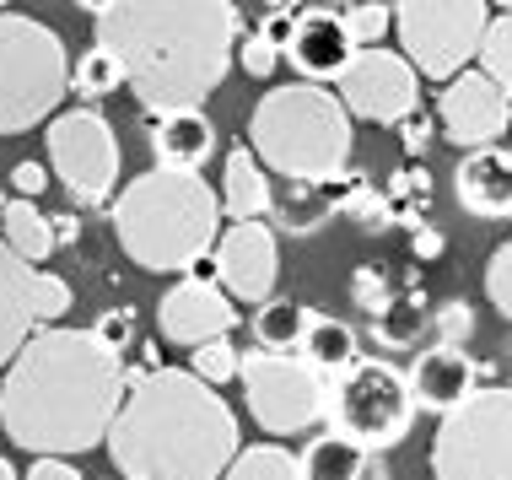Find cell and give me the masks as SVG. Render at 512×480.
Segmentation results:
<instances>
[{"label":"cell","mask_w":512,"mask_h":480,"mask_svg":"<svg viewBox=\"0 0 512 480\" xmlns=\"http://www.w3.org/2000/svg\"><path fill=\"white\" fill-rule=\"evenodd\" d=\"M135 324H141V319H135V308H108V313H103V319L92 324V329H98V340H103V346L130 351V346H135Z\"/></svg>","instance_id":"cell-40"},{"label":"cell","mask_w":512,"mask_h":480,"mask_svg":"<svg viewBox=\"0 0 512 480\" xmlns=\"http://www.w3.org/2000/svg\"><path fill=\"white\" fill-rule=\"evenodd\" d=\"M512 125V92L502 81H491L486 71H459L453 81H442L437 98V130L442 141H453L459 152L475 146H496Z\"/></svg>","instance_id":"cell-13"},{"label":"cell","mask_w":512,"mask_h":480,"mask_svg":"<svg viewBox=\"0 0 512 480\" xmlns=\"http://www.w3.org/2000/svg\"><path fill=\"white\" fill-rule=\"evenodd\" d=\"M76 6H81V11H92V17H103V11L114 6V0H76Z\"/></svg>","instance_id":"cell-46"},{"label":"cell","mask_w":512,"mask_h":480,"mask_svg":"<svg viewBox=\"0 0 512 480\" xmlns=\"http://www.w3.org/2000/svg\"><path fill=\"white\" fill-rule=\"evenodd\" d=\"M394 130H399V146H405V157H421L426 146H432L437 135H442V130H437V119L426 114V108H415V114H405Z\"/></svg>","instance_id":"cell-39"},{"label":"cell","mask_w":512,"mask_h":480,"mask_svg":"<svg viewBox=\"0 0 512 480\" xmlns=\"http://www.w3.org/2000/svg\"><path fill=\"white\" fill-rule=\"evenodd\" d=\"M248 146L292 184H329L356 157V119L324 81H286L254 103Z\"/></svg>","instance_id":"cell-5"},{"label":"cell","mask_w":512,"mask_h":480,"mask_svg":"<svg viewBox=\"0 0 512 480\" xmlns=\"http://www.w3.org/2000/svg\"><path fill=\"white\" fill-rule=\"evenodd\" d=\"M302 356L335 378V373H345V367L362 356V351H356V329L345 324V319H324V313H313L308 335H302Z\"/></svg>","instance_id":"cell-25"},{"label":"cell","mask_w":512,"mask_h":480,"mask_svg":"<svg viewBox=\"0 0 512 480\" xmlns=\"http://www.w3.org/2000/svg\"><path fill=\"white\" fill-rule=\"evenodd\" d=\"M49 173L54 184H65V195L76 205H103L119 189V135L98 108H71V114L49 119Z\"/></svg>","instance_id":"cell-11"},{"label":"cell","mask_w":512,"mask_h":480,"mask_svg":"<svg viewBox=\"0 0 512 480\" xmlns=\"http://www.w3.org/2000/svg\"><path fill=\"white\" fill-rule=\"evenodd\" d=\"M6 6H11V0H0V11H6Z\"/></svg>","instance_id":"cell-50"},{"label":"cell","mask_w":512,"mask_h":480,"mask_svg":"<svg viewBox=\"0 0 512 480\" xmlns=\"http://www.w3.org/2000/svg\"><path fill=\"white\" fill-rule=\"evenodd\" d=\"M405 378H410L415 410H437V416H448L453 405H464L480 389V367L464 356V346H442V340L415 356Z\"/></svg>","instance_id":"cell-18"},{"label":"cell","mask_w":512,"mask_h":480,"mask_svg":"<svg viewBox=\"0 0 512 480\" xmlns=\"http://www.w3.org/2000/svg\"><path fill=\"white\" fill-rule=\"evenodd\" d=\"M108 459L124 480H221L238 459V416L195 367H157L124 394Z\"/></svg>","instance_id":"cell-3"},{"label":"cell","mask_w":512,"mask_h":480,"mask_svg":"<svg viewBox=\"0 0 512 480\" xmlns=\"http://www.w3.org/2000/svg\"><path fill=\"white\" fill-rule=\"evenodd\" d=\"M189 367L221 389V383H232L243 373V351L232 346V335H211V340H200V346H189Z\"/></svg>","instance_id":"cell-31"},{"label":"cell","mask_w":512,"mask_h":480,"mask_svg":"<svg viewBox=\"0 0 512 480\" xmlns=\"http://www.w3.org/2000/svg\"><path fill=\"white\" fill-rule=\"evenodd\" d=\"M38 329L33 313V265L0 238V373L11 367V356L27 346V335Z\"/></svg>","instance_id":"cell-20"},{"label":"cell","mask_w":512,"mask_h":480,"mask_svg":"<svg viewBox=\"0 0 512 480\" xmlns=\"http://www.w3.org/2000/svg\"><path fill=\"white\" fill-rule=\"evenodd\" d=\"M335 87L351 119H367V125H399L421 108V71L405 60V49H356Z\"/></svg>","instance_id":"cell-12"},{"label":"cell","mask_w":512,"mask_h":480,"mask_svg":"<svg viewBox=\"0 0 512 480\" xmlns=\"http://www.w3.org/2000/svg\"><path fill=\"white\" fill-rule=\"evenodd\" d=\"M49 222H54V243H81V222H76V211H54Z\"/></svg>","instance_id":"cell-45"},{"label":"cell","mask_w":512,"mask_h":480,"mask_svg":"<svg viewBox=\"0 0 512 480\" xmlns=\"http://www.w3.org/2000/svg\"><path fill=\"white\" fill-rule=\"evenodd\" d=\"M335 6H351V0H335Z\"/></svg>","instance_id":"cell-49"},{"label":"cell","mask_w":512,"mask_h":480,"mask_svg":"<svg viewBox=\"0 0 512 480\" xmlns=\"http://www.w3.org/2000/svg\"><path fill=\"white\" fill-rule=\"evenodd\" d=\"M415 421L410 378L394 362L356 356L345 373L329 378V427L356 437L362 448H394Z\"/></svg>","instance_id":"cell-9"},{"label":"cell","mask_w":512,"mask_h":480,"mask_svg":"<svg viewBox=\"0 0 512 480\" xmlns=\"http://www.w3.org/2000/svg\"><path fill=\"white\" fill-rule=\"evenodd\" d=\"M98 44L119 54L135 103L157 119L200 108L227 81L243 17L232 0H114L98 17Z\"/></svg>","instance_id":"cell-2"},{"label":"cell","mask_w":512,"mask_h":480,"mask_svg":"<svg viewBox=\"0 0 512 480\" xmlns=\"http://www.w3.org/2000/svg\"><path fill=\"white\" fill-rule=\"evenodd\" d=\"M286 60L297 65L302 81H340L345 65L356 60V38L345 33L340 11H302L292 27V44H286Z\"/></svg>","instance_id":"cell-16"},{"label":"cell","mask_w":512,"mask_h":480,"mask_svg":"<svg viewBox=\"0 0 512 480\" xmlns=\"http://www.w3.org/2000/svg\"><path fill=\"white\" fill-rule=\"evenodd\" d=\"M275 211H281L286 232H313L329 211H335V200H329V184H292V195L275 205Z\"/></svg>","instance_id":"cell-30"},{"label":"cell","mask_w":512,"mask_h":480,"mask_svg":"<svg viewBox=\"0 0 512 480\" xmlns=\"http://www.w3.org/2000/svg\"><path fill=\"white\" fill-rule=\"evenodd\" d=\"M221 195L189 168H151L119 189L114 211V238L130 254V265L151 276H189L205 254L221 243Z\"/></svg>","instance_id":"cell-4"},{"label":"cell","mask_w":512,"mask_h":480,"mask_svg":"<svg viewBox=\"0 0 512 480\" xmlns=\"http://www.w3.org/2000/svg\"><path fill=\"white\" fill-rule=\"evenodd\" d=\"M151 157L157 168H189L200 173L216 157V125L205 108H173L151 119Z\"/></svg>","instance_id":"cell-19"},{"label":"cell","mask_w":512,"mask_h":480,"mask_svg":"<svg viewBox=\"0 0 512 480\" xmlns=\"http://www.w3.org/2000/svg\"><path fill=\"white\" fill-rule=\"evenodd\" d=\"M432 480H512V389H475L437 421Z\"/></svg>","instance_id":"cell-7"},{"label":"cell","mask_w":512,"mask_h":480,"mask_svg":"<svg viewBox=\"0 0 512 480\" xmlns=\"http://www.w3.org/2000/svg\"><path fill=\"white\" fill-rule=\"evenodd\" d=\"M216 281L227 286L238 303H270L275 281H281V249H275V232L265 222H232L216 243Z\"/></svg>","instance_id":"cell-15"},{"label":"cell","mask_w":512,"mask_h":480,"mask_svg":"<svg viewBox=\"0 0 512 480\" xmlns=\"http://www.w3.org/2000/svg\"><path fill=\"white\" fill-rule=\"evenodd\" d=\"M367 454L372 448H362L356 437H345L329 427L324 437H313L308 454H302V475L308 480H362L367 475Z\"/></svg>","instance_id":"cell-22"},{"label":"cell","mask_w":512,"mask_h":480,"mask_svg":"<svg viewBox=\"0 0 512 480\" xmlns=\"http://www.w3.org/2000/svg\"><path fill=\"white\" fill-rule=\"evenodd\" d=\"M65 87H71V60L60 33L17 11H0V135H22L54 119Z\"/></svg>","instance_id":"cell-6"},{"label":"cell","mask_w":512,"mask_h":480,"mask_svg":"<svg viewBox=\"0 0 512 480\" xmlns=\"http://www.w3.org/2000/svg\"><path fill=\"white\" fill-rule=\"evenodd\" d=\"M410 254L421 259V265H432V259L448 254V238H442L432 222H421V227H410Z\"/></svg>","instance_id":"cell-42"},{"label":"cell","mask_w":512,"mask_h":480,"mask_svg":"<svg viewBox=\"0 0 512 480\" xmlns=\"http://www.w3.org/2000/svg\"><path fill=\"white\" fill-rule=\"evenodd\" d=\"M389 205H394L399 222H410V227L426 222V211H432V173H426V162L410 157L405 168L389 178Z\"/></svg>","instance_id":"cell-28"},{"label":"cell","mask_w":512,"mask_h":480,"mask_svg":"<svg viewBox=\"0 0 512 480\" xmlns=\"http://www.w3.org/2000/svg\"><path fill=\"white\" fill-rule=\"evenodd\" d=\"M480 71H486L491 81H502V87L512 92V11L491 17L486 44H480Z\"/></svg>","instance_id":"cell-33"},{"label":"cell","mask_w":512,"mask_h":480,"mask_svg":"<svg viewBox=\"0 0 512 480\" xmlns=\"http://www.w3.org/2000/svg\"><path fill=\"white\" fill-rule=\"evenodd\" d=\"M491 6H507V11H512V0H491Z\"/></svg>","instance_id":"cell-48"},{"label":"cell","mask_w":512,"mask_h":480,"mask_svg":"<svg viewBox=\"0 0 512 480\" xmlns=\"http://www.w3.org/2000/svg\"><path fill=\"white\" fill-rule=\"evenodd\" d=\"M22 480H87V475H76V464L65 454H38L33 470H27Z\"/></svg>","instance_id":"cell-43"},{"label":"cell","mask_w":512,"mask_h":480,"mask_svg":"<svg viewBox=\"0 0 512 480\" xmlns=\"http://www.w3.org/2000/svg\"><path fill=\"white\" fill-rule=\"evenodd\" d=\"M0 238L11 243V249H17L27 265H44V259L60 249V243H54V222L44 211H38V200H11L6 205V222H0Z\"/></svg>","instance_id":"cell-23"},{"label":"cell","mask_w":512,"mask_h":480,"mask_svg":"<svg viewBox=\"0 0 512 480\" xmlns=\"http://www.w3.org/2000/svg\"><path fill=\"white\" fill-rule=\"evenodd\" d=\"M292 27H297L292 6H281V11H270V17H265V27H259V33H265L275 49H286V44H292Z\"/></svg>","instance_id":"cell-44"},{"label":"cell","mask_w":512,"mask_h":480,"mask_svg":"<svg viewBox=\"0 0 512 480\" xmlns=\"http://www.w3.org/2000/svg\"><path fill=\"white\" fill-rule=\"evenodd\" d=\"M453 195L480 222H507L512 216V152L502 146H475L453 168Z\"/></svg>","instance_id":"cell-17"},{"label":"cell","mask_w":512,"mask_h":480,"mask_svg":"<svg viewBox=\"0 0 512 480\" xmlns=\"http://www.w3.org/2000/svg\"><path fill=\"white\" fill-rule=\"evenodd\" d=\"M486 297H491V308L512 324V238L496 243L491 259H486Z\"/></svg>","instance_id":"cell-34"},{"label":"cell","mask_w":512,"mask_h":480,"mask_svg":"<svg viewBox=\"0 0 512 480\" xmlns=\"http://www.w3.org/2000/svg\"><path fill=\"white\" fill-rule=\"evenodd\" d=\"M157 324L173 346H200V340H211V335H232V329H238V297H232L211 270L195 265L178 286L162 292Z\"/></svg>","instance_id":"cell-14"},{"label":"cell","mask_w":512,"mask_h":480,"mask_svg":"<svg viewBox=\"0 0 512 480\" xmlns=\"http://www.w3.org/2000/svg\"><path fill=\"white\" fill-rule=\"evenodd\" d=\"M221 480H308V475H302V459H292L281 443H254L238 448V459L227 464Z\"/></svg>","instance_id":"cell-27"},{"label":"cell","mask_w":512,"mask_h":480,"mask_svg":"<svg viewBox=\"0 0 512 480\" xmlns=\"http://www.w3.org/2000/svg\"><path fill=\"white\" fill-rule=\"evenodd\" d=\"M351 297H356V308H367V319H372V313H378V308L394 297V286H389V276H383L378 265H362V270L351 276Z\"/></svg>","instance_id":"cell-38"},{"label":"cell","mask_w":512,"mask_h":480,"mask_svg":"<svg viewBox=\"0 0 512 480\" xmlns=\"http://www.w3.org/2000/svg\"><path fill=\"white\" fill-rule=\"evenodd\" d=\"M119 87H130L119 54L103 49V44H92V49L76 60V92H81V98H108V92H119Z\"/></svg>","instance_id":"cell-29"},{"label":"cell","mask_w":512,"mask_h":480,"mask_svg":"<svg viewBox=\"0 0 512 480\" xmlns=\"http://www.w3.org/2000/svg\"><path fill=\"white\" fill-rule=\"evenodd\" d=\"M308 324H313V308L292 303V297H270V303H259V313H254V340L265 351H302Z\"/></svg>","instance_id":"cell-24"},{"label":"cell","mask_w":512,"mask_h":480,"mask_svg":"<svg viewBox=\"0 0 512 480\" xmlns=\"http://www.w3.org/2000/svg\"><path fill=\"white\" fill-rule=\"evenodd\" d=\"M65 308H71V286H65V276L33 270V313H38V324H60Z\"/></svg>","instance_id":"cell-35"},{"label":"cell","mask_w":512,"mask_h":480,"mask_svg":"<svg viewBox=\"0 0 512 480\" xmlns=\"http://www.w3.org/2000/svg\"><path fill=\"white\" fill-rule=\"evenodd\" d=\"M11 189H17L22 200H38L49 189V168L44 162H17V168H11Z\"/></svg>","instance_id":"cell-41"},{"label":"cell","mask_w":512,"mask_h":480,"mask_svg":"<svg viewBox=\"0 0 512 480\" xmlns=\"http://www.w3.org/2000/svg\"><path fill=\"white\" fill-rule=\"evenodd\" d=\"M340 17H345V33L356 38V49H378L394 33V6H383V0H351Z\"/></svg>","instance_id":"cell-32"},{"label":"cell","mask_w":512,"mask_h":480,"mask_svg":"<svg viewBox=\"0 0 512 480\" xmlns=\"http://www.w3.org/2000/svg\"><path fill=\"white\" fill-rule=\"evenodd\" d=\"M491 0H394V33L405 60L426 81H453L480 60Z\"/></svg>","instance_id":"cell-8"},{"label":"cell","mask_w":512,"mask_h":480,"mask_svg":"<svg viewBox=\"0 0 512 480\" xmlns=\"http://www.w3.org/2000/svg\"><path fill=\"white\" fill-rule=\"evenodd\" d=\"M421 324H432L421 292H394L389 303L372 313V335H378L383 346H410V340L421 335Z\"/></svg>","instance_id":"cell-26"},{"label":"cell","mask_w":512,"mask_h":480,"mask_svg":"<svg viewBox=\"0 0 512 480\" xmlns=\"http://www.w3.org/2000/svg\"><path fill=\"white\" fill-rule=\"evenodd\" d=\"M432 335L442 346H464L469 335H475V308L464 303V297H453V303L432 308Z\"/></svg>","instance_id":"cell-36"},{"label":"cell","mask_w":512,"mask_h":480,"mask_svg":"<svg viewBox=\"0 0 512 480\" xmlns=\"http://www.w3.org/2000/svg\"><path fill=\"white\" fill-rule=\"evenodd\" d=\"M0 480H22L17 470H11V459H6V454H0Z\"/></svg>","instance_id":"cell-47"},{"label":"cell","mask_w":512,"mask_h":480,"mask_svg":"<svg viewBox=\"0 0 512 480\" xmlns=\"http://www.w3.org/2000/svg\"><path fill=\"white\" fill-rule=\"evenodd\" d=\"M238 60H243V71L248 76H259V81H270L275 71H281V60H286V49H275L265 33H248L243 44H238Z\"/></svg>","instance_id":"cell-37"},{"label":"cell","mask_w":512,"mask_h":480,"mask_svg":"<svg viewBox=\"0 0 512 480\" xmlns=\"http://www.w3.org/2000/svg\"><path fill=\"white\" fill-rule=\"evenodd\" d=\"M221 211L232 222H265L275 211V189H270V168L259 162L254 146H232L227 168H221Z\"/></svg>","instance_id":"cell-21"},{"label":"cell","mask_w":512,"mask_h":480,"mask_svg":"<svg viewBox=\"0 0 512 480\" xmlns=\"http://www.w3.org/2000/svg\"><path fill=\"white\" fill-rule=\"evenodd\" d=\"M130 373L124 351L103 346L98 329L44 324L27 335L0 378V427L27 454H87L108 443Z\"/></svg>","instance_id":"cell-1"},{"label":"cell","mask_w":512,"mask_h":480,"mask_svg":"<svg viewBox=\"0 0 512 480\" xmlns=\"http://www.w3.org/2000/svg\"><path fill=\"white\" fill-rule=\"evenodd\" d=\"M114 480H124V475H114Z\"/></svg>","instance_id":"cell-51"},{"label":"cell","mask_w":512,"mask_h":480,"mask_svg":"<svg viewBox=\"0 0 512 480\" xmlns=\"http://www.w3.org/2000/svg\"><path fill=\"white\" fill-rule=\"evenodd\" d=\"M238 383L248 394V416L270 437H292V432H308L318 421H329V373L313 367L308 356L259 346L243 356Z\"/></svg>","instance_id":"cell-10"}]
</instances>
